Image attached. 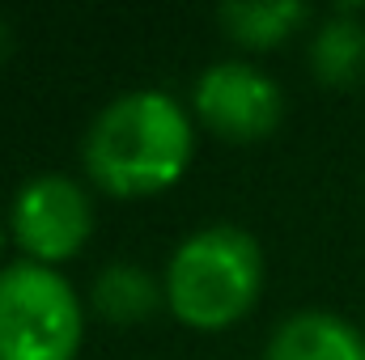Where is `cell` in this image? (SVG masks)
<instances>
[{
  "instance_id": "8",
  "label": "cell",
  "mask_w": 365,
  "mask_h": 360,
  "mask_svg": "<svg viewBox=\"0 0 365 360\" xmlns=\"http://www.w3.org/2000/svg\"><path fill=\"white\" fill-rule=\"evenodd\" d=\"M90 305L106 322L128 327V322H145L149 314H158V305H166V288L140 263H110L93 280Z\"/></svg>"
},
{
  "instance_id": "11",
  "label": "cell",
  "mask_w": 365,
  "mask_h": 360,
  "mask_svg": "<svg viewBox=\"0 0 365 360\" xmlns=\"http://www.w3.org/2000/svg\"><path fill=\"white\" fill-rule=\"evenodd\" d=\"M0 250H4V225H0Z\"/></svg>"
},
{
  "instance_id": "9",
  "label": "cell",
  "mask_w": 365,
  "mask_h": 360,
  "mask_svg": "<svg viewBox=\"0 0 365 360\" xmlns=\"http://www.w3.org/2000/svg\"><path fill=\"white\" fill-rule=\"evenodd\" d=\"M221 30L247 47V51H272L289 34H297V26L310 21V9L297 0H272V4H221L217 9Z\"/></svg>"
},
{
  "instance_id": "6",
  "label": "cell",
  "mask_w": 365,
  "mask_h": 360,
  "mask_svg": "<svg viewBox=\"0 0 365 360\" xmlns=\"http://www.w3.org/2000/svg\"><path fill=\"white\" fill-rule=\"evenodd\" d=\"M264 360H365V339L344 318L306 309L272 331Z\"/></svg>"
},
{
  "instance_id": "2",
  "label": "cell",
  "mask_w": 365,
  "mask_h": 360,
  "mask_svg": "<svg viewBox=\"0 0 365 360\" xmlns=\"http://www.w3.org/2000/svg\"><path fill=\"white\" fill-rule=\"evenodd\" d=\"M166 305L191 331H225L251 314L264 288V250L238 225L195 229L166 263Z\"/></svg>"
},
{
  "instance_id": "10",
  "label": "cell",
  "mask_w": 365,
  "mask_h": 360,
  "mask_svg": "<svg viewBox=\"0 0 365 360\" xmlns=\"http://www.w3.org/2000/svg\"><path fill=\"white\" fill-rule=\"evenodd\" d=\"M9 55H13V26L0 17V64H4Z\"/></svg>"
},
{
  "instance_id": "1",
  "label": "cell",
  "mask_w": 365,
  "mask_h": 360,
  "mask_svg": "<svg viewBox=\"0 0 365 360\" xmlns=\"http://www.w3.org/2000/svg\"><path fill=\"white\" fill-rule=\"evenodd\" d=\"M191 149L195 136L179 97L166 90H132L98 110L81 157L86 174L106 195L140 199L175 186L187 174Z\"/></svg>"
},
{
  "instance_id": "3",
  "label": "cell",
  "mask_w": 365,
  "mask_h": 360,
  "mask_svg": "<svg viewBox=\"0 0 365 360\" xmlns=\"http://www.w3.org/2000/svg\"><path fill=\"white\" fill-rule=\"evenodd\" d=\"M81 335L86 309L56 268H0V360H77Z\"/></svg>"
},
{
  "instance_id": "4",
  "label": "cell",
  "mask_w": 365,
  "mask_h": 360,
  "mask_svg": "<svg viewBox=\"0 0 365 360\" xmlns=\"http://www.w3.org/2000/svg\"><path fill=\"white\" fill-rule=\"evenodd\" d=\"M9 233L30 255V263H43V268L68 263L86 250L93 233L90 195L81 191V182L64 179V174L30 179L13 195Z\"/></svg>"
},
{
  "instance_id": "5",
  "label": "cell",
  "mask_w": 365,
  "mask_h": 360,
  "mask_svg": "<svg viewBox=\"0 0 365 360\" xmlns=\"http://www.w3.org/2000/svg\"><path fill=\"white\" fill-rule=\"evenodd\" d=\"M191 106H195L200 123L230 144L268 140L284 119L280 85L268 73H259L242 60H225V64L204 68L195 90H191Z\"/></svg>"
},
{
  "instance_id": "7",
  "label": "cell",
  "mask_w": 365,
  "mask_h": 360,
  "mask_svg": "<svg viewBox=\"0 0 365 360\" xmlns=\"http://www.w3.org/2000/svg\"><path fill=\"white\" fill-rule=\"evenodd\" d=\"M310 73L323 85H353L365 73V21L353 9H336L310 38Z\"/></svg>"
}]
</instances>
